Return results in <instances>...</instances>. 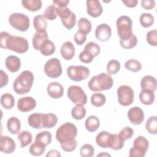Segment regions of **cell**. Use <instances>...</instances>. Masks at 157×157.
<instances>
[{
	"label": "cell",
	"instance_id": "obj_44",
	"mask_svg": "<svg viewBox=\"0 0 157 157\" xmlns=\"http://www.w3.org/2000/svg\"><path fill=\"white\" fill-rule=\"evenodd\" d=\"M107 71L110 74H116L120 69V63L116 59H112L107 64Z\"/></svg>",
	"mask_w": 157,
	"mask_h": 157
},
{
	"label": "cell",
	"instance_id": "obj_58",
	"mask_svg": "<svg viewBox=\"0 0 157 157\" xmlns=\"http://www.w3.org/2000/svg\"><path fill=\"white\" fill-rule=\"evenodd\" d=\"M46 157H60L61 153L56 150H50L45 155Z\"/></svg>",
	"mask_w": 157,
	"mask_h": 157
},
{
	"label": "cell",
	"instance_id": "obj_48",
	"mask_svg": "<svg viewBox=\"0 0 157 157\" xmlns=\"http://www.w3.org/2000/svg\"><path fill=\"white\" fill-rule=\"evenodd\" d=\"M124 141H123L121 139V137L119 136L118 134H113V141H112V144L110 148L114 150H121L124 146Z\"/></svg>",
	"mask_w": 157,
	"mask_h": 157
},
{
	"label": "cell",
	"instance_id": "obj_24",
	"mask_svg": "<svg viewBox=\"0 0 157 157\" xmlns=\"http://www.w3.org/2000/svg\"><path fill=\"white\" fill-rule=\"evenodd\" d=\"M33 25L36 32L46 31L47 21L44 15L40 14L35 16L33 18Z\"/></svg>",
	"mask_w": 157,
	"mask_h": 157
},
{
	"label": "cell",
	"instance_id": "obj_30",
	"mask_svg": "<svg viewBox=\"0 0 157 157\" xmlns=\"http://www.w3.org/2000/svg\"><path fill=\"white\" fill-rule=\"evenodd\" d=\"M56 50L55 45L49 39L45 40L40 48V53L44 56H50L53 55Z\"/></svg>",
	"mask_w": 157,
	"mask_h": 157
},
{
	"label": "cell",
	"instance_id": "obj_21",
	"mask_svg": "<svg viewBox=\"0 0 157 157\" xmlns=\"http://www.w3.org/2000/svg\"><path fill=\"white\" fill-rule=\"evenodd\" d=\"M140 87L142 90H149L155 92L157 87L156 78L150 75L144 76L140 80Z\"/></svg>",
	"mask_w": 157,
	"mask_h": 157
},
{
	"label": "cell",
	"instance_id": "obj_33",
	"mask_svg": "<svg viewBox=\"0 0 157 157\" xmlns=\"http://www.w3.org/2000/svg\"><path fill=\"white\" fill-rule=\"evenodd\" d=\"M18 139L20 141V147L23 148L31 143L33 140V136L30 132L28 131H23L18 134Z\"/></svg>",
	"mask_w": 157,
	"mask_h": 157
},
{
	"label": "cell",
	"instance_id": "obj_4",
	"mask_svg": "<svg viewBox=\"0 0 157 157\" xmlns=\"http://www.w3.org/2000/svg\"><path fill=\"white\" fill-rule=\"evenodd\" d=\"M77 134V129L76 126L71 122H66L57 129L56 139L61 144L75 139Z\"/></svg>",
	"mask_w": 157,
	"mask_h": 157
},
{
	"label": "cell",
	"instance_id": "obj_15",
	"mask_svg": "<svg viewBox=\"0 0 157 157\" xmlns=\"http://www.w3.org/2000/svg\"><path fill=\"white\" fill-rule=\"evenodd\" d=\"M113 138V134L109 132L102 131L97 134L96 142L101 148H110Z\"/></svg>",
	"mask_w": 157,
	"mask_h": 157
},
{
	"label": "cell",
	"instance_id": "obj_7",
	"mask_svg": "<svg viewBox=\"0 0 157 157\" xmlns=\"http://www.w3.org/2000/svg\"><path fill=\"white\" fill-rule=\"evenodd\" d=\"M149 147L148 140L142 136L136 137L133 142V146L129 150V156L130 157H144Z\"/></svg>",
	"mask_w": 157,
	"mask_h": 157
},
{
	"label": "cell",
	"instance_id": "obj_27",
	"mask_svg": "<svg viewBox=\"0 0 157 157\" xmlns=\"http://www.w3.org/2000/svg\"><path fill=\"white\" fill-rule=\"evenodd\" d=\"M58 122L57 116L53 113L43 114V128H52L55 126Z\"/></svg>",
	"mask_w": 157,
	"mask_h": 157
},
{
	"label": "cell",
	"instance_id": "obj_8",
	"mask_svg": "<svg viewBox=\"0 0 157 157\" xmlns=\"http://www.w3.org/2000/svg\"><path fill=\"white\" fill-rule=\"evenodd\" d=\"M67 94L69 99L77 105H84L87 102V96L79 86H71L67 89Z\"/></svg>",
	"mask_w": 157,
	"mask_h": 157
},
{
	"label": "cell",
	"instance_id": "obj_50",
	"mask_svg": "<svg viewBox=\"0 0 157 157\" xmlns=\"http://www.w3.org/2000/svg\"><path fill=\"white\" fill-rule=\"evenodd\" d=\"M61 147L66 152H71L75 150L77 146V141L75 139L60 144Z\"/></svg>",
	"mask_w": 157,
	"mask_h": 157
},
{
	"label": "cell",
	"instance_id": "obj_29",
	"mask_svg": "<svg viewBox=\"0 0 157 157\" xmlns=\"http://www.w3.org/2000/svg\"><path fill=\"white\" fill-rule=\"evenodd\" d=\"M21 4L23 7L31 12H36L42 7V1L40 0H23Z\"/></svg>",
	"mask_w": 157,
	"mask_h": 157
},
{
	"label": "cell",
	"instance_id": "obj_16",
	"mask_svg": "<svg viewBox=\"0 0 157 157\" xmlns=\"http://www.w3.org/2000/svg\"><path fill=\"white\" fill-rule=\"evenodd\" d=\"M16 148V144L13 139L7 136L1 135L0 150L6 154L12 153Z\"/></svg>",
	"mask_w": 157,
	"mask_h": 157
},
{
	"label": "cell",
	"instance_id": "obj_2",
	"mask_svg": "<svg viewBox=\"0 0 157 157\" xmlns=\"http://www.w3.org/2000/svg\"><path fill=\"white\" fill-rule=\"evenodd\" d=\"M34 79V75L31 71L28 70L23 71L13 82V88L15 93L24 94L29 92Z\"/></svg>",
	"mask_w": 157,
	"mask_h": 157
},
{
	"label": "cell",
	"instance_id": "obj_55",
	"mask_svg": "<svg viewBox=\"0 0 157 157\" xmlns=\"http://www.w3.org/2000/svg\"><path fill=\"white\" fill-rule=\"evenodd\" d=\"M0 75H1L0 88H2L7 85L8 81H9V77L7 74L3 70H1Z\"/></svg>",
	"mask_w": 157,
	"mask_h": 157
},
{
	"label": "cell",
	"instance_id": "obj_5",
	"mask_svg": "<svg viewBox=\"0 0 157 157\" xmlns=\"http://www.w3.org/2000/svg\"><path fill=\"white\" fill-rule=\"evenodd\" d=\"M117 34L121 40L129 39L132 34V22L131 18L126 15L120 16L116 21Z\"/></svg>",
	"mask_w": 157,
	"mask_h": 157
},
{
	"label": "cell",
	"instance_id": "obj_23",
	"mask_svg": "<svg viewBox=\"0 0 157 157\" xmlns=\"http://www.w3.org/2000/svg\"><path fill=\"white\" fill-rule=\"evenodd\" d=\"M48 39L47 31L36 32L33 37V47L36 50H40V48L43 43Z\"/></svg>",
	"mask_w": 157,
	"mask_h": 157
},
{
	"label": "cell",
	"instance_id": "obj_56",
	"mask_svg": "<svg viewBox=\"0 0 157 157\" xmlns=\"http://www.w3.org/2000/svg\"><path fill=\"white\" fill-rule=\"evenodd\" d=\"M53 2L54 4L56 5L58 7H66L69 3V1L68 0H55L53 1Z\"/></svg>",
	"mask_w": 157,
	"mask_h": 157
},
{
	"label": "cell",
	"instance_id": "obj_47",
	"mask_svg": "<svg viewBox=\"0 0 157 157\" xmlns=\"http://www.w3.org/2000/svg\"><path fill=\"white\" fill-rule=\"evenodd\" d=\"M118 135L123 141H125L130 139L133 136L134 130L129 126H126L120 131Z\"/></svg>",
	"mask_w": 157,
	"mask_h": 157
},
{
	"label": "cell",
	"instance_id": "obj_9",
	"mask_svg": "<svg viewBox=\"0 0 157 157\" xmlns=\"http://www.w3.org/2000/svg\"><path fill=\"white\" fill-rule=\"evenodd\" d=\"M67 75L71 80L80 82L88 77L90 70L83 66H70L67 68Z\"/></svg>",
	"mask_w": 157,
	"mask_h": 157
},
{
	"label": "cell",
	"instance_id": "obj_12",
	"mask_svg": "<svg viewBox=\"0 0 157 157\" xmlns=\"http://www.w3.org/2000/svg\"><path fill=\"white\" fill-rule=\"evenodd\" d=\"M36 106V101L31 96L22 97L18 100L17 108L21 112L33 110Z\"/></svg>",
	"mask_w": 157,
	"mask_h": 157
},
{
	"label": "cell",
	"instance_id": "obj_32",
	"mask_svg": "<svg viewBox=\"0 0 157 157\" xmlns=\"http://www.w3.org/2000/svg\"><path fill=\"white\" fill-rule=\"evenodd\" d=\"M52 134L48 131H44L38 133L35 138V142L47 146L52 142Z\"/></svg>",
	"mask_w": 157,
	"mask_h": 157
},
{
	"label": "cell",
	"instance_id": "obj_6",
	"mask_svg": "<svg viewBox=\"0 0 157 157\" xmlns=\"http://www.w3.org/2000/svg\"><path fill=\"white\" fill-rule=\"evenodd\" d=\"M10 25L15 29L25 32L26 31L30 25L29 17L21 13H13L9 17Z\"/></svg>",
	"mask_w": 157,
	"mask_h": 157
},
{
	"label": "cell",
	"instance_id": "obj_28",
	"mask_svg": "<svg viewBox=\"0 0 157 157\" xmlns=\"http://www.w3.org/2000/svg\"><path fill=\"white\" fill-rule=\"evenodd\" d=\"M85 125L88 131L94 132L99 128L100 121L97 117L94 115H91L86 119Z\"/></svg>",
	"mask_w": 157,
	"mask_h": 157
},
{
	"label": "cell",
	"instance_id": "obj_20",
	"mask_svg": "<svg viewBox=\"0 0 157 157\" xmlns=\"http://www.w3.org/2000/svg\"><path fill=\"white\" fill-rule=\"evenodd\" d=\"M6 67L9 71L14 73L19 71L21 67L20 59L14 55L8 56L5 61Z\"/></svg>",
	"mask_w": 157,
	"mask_h": 157
},
{
	"label": "cell",
	"instance_id": "obj_59",
	"mask_svg": "<svg viewBox=\"0 0 157 157\" xmlns=\"http://www.w3.org/2000/svg\"><path fill=\"white\" fill-rule=\"evenodd\" d=\"M97 156H111V155L107 153H101L97 155Z\"/></svg>",
	"mask_w": 157,
	"mask_h": 157
},
{
	"label": "cell",
	"instance_id": "obj_22",
	"mask_svg": "<svg viewBox=\"0 0 157 157\" xmlns=\"http://www.w3.org/2000/svg\"><path fill=\"white\" fill-rule=\"evenodd\" d=\"M43 114L42 113H34L30 115L28 118V124L34 129L43 128Z\"/></svg>",
	"mask_w": 157,
	"mask_h": 157
},
{
	"label": "cell",
	"instance_id": "obj_42",
	"mask_svg": "<svg viewBox=\"0 0 157 157\" xmlns=\"http://www.w3.org/2000/svg\"><path fill=\"white\" fill-rule=\"evenodd\" d=\"M84 50L88 51L90 53H91L94 57H96L99 55L101 52L100 46L94 42H88L85 47Z\"/></svg>",
	"mask_w": 157,
	"mask_h": 157
},
{
	"label": "cell",
	"instance_id": "obj_19",
	"mask_svg": "<svg viewBox=\"0 0 157 157\" xmlns=\"http://www.w3.org/2000/svg\"><path fill=\"white\" fill-rule=\"evenodd\" d=\"M60 53L65 60H70L75 55V47L70 41H66L63 44L60 48Z\"/></svg>",
	"mask_w": 157,
	"mask_h": 157
},
{
	"label": "cell",
	"instance_id": "obj_38",
	"mask_svg": "<svg viewBox=\"0 0 157 157\" xmlns=\"http://www.w3.org/2000/svg\"><path fill=\"white\" fill-rule=\"evenodd\" d=\"M140 23L144 28H149L154 23L155 18L153 15L150 13H144L139 18Z\"/></svg>",
	"mask_w": 157,
	"mask_h": 157
},
{
	"label": "cell",
	"instance_id": "obj_51",
	"mask_svg": "<svg viewBox=\"0 0 157 157\" xmlns=\"http://www.w3.org/2000/svg\"><path fill=\"white\" fill-rule=\"evenodd\" d=\"M57 15L59 17L61 20H64L67 18L72 13L71 9L67 7H56Z\"/></svg>",
	"mask_w": 157,
	"mask_h": 157
},
{
	"label": "cell",
	"instance_id": "obj_53",
	"mask_svg": "<svg viewBox=\"0 0 157 157\" xmlns=\"http://www.w3.org/2000/svg\"><path fill=\"white\" fill-rule=\"evenodd\" d=\"M74 39L75 42L78 45H82L85 42V41L86 40V35L78 30L75 34Z\"/></svg>",
	"mask_w": 157,
	"mask_h": 157
},
{
	"label": "cell",
	"instance_id": "obj_54",
	"mask_svg": "<svg viewBox=\"0 0 157 157\" xmlns=\"http://www.w3.org/2000/svg\"><path fill=\"white\" fill-rule=\"evenodd\" d=\"M141 7L145 10H151L155 7V1L154 0H142L141 1Z\"/></svg>",
	"mask_w": 157,
	"mask_h": 157
},
{
	"label": "cell",
	"instance_id": "obj_46",
	"mask_svg": "<svg viewBox=\"0 0 157 157\" xmlns=\"http://www.w3.org/2000/svg\"><path fill=\"white\" fill-rule=\"evenodd\" d=\"M63 26L67 29H71L76 23V15L72 12L70 16L64 20H61Z\"/></svg>",
	"mask_w": 157,
	"mask_h": 157
},
{
	"label": "cell",
	"instance_id": "obj_10",
	"mask_svg": "<svg viewBox=\"0 0 157 157\" xmlns=\"http://www.w3.org/2000/svg\"><path fill=\"white\" fill-rule=\"evenodd\" d=\"M44 70L46 75L52 78L59 77L63 72L61 62L56 58L48 59L44 65Z\"/></svg>",
	"mask_w": 157,
	"mask_h": 157
},
{
	"label": "cell",
	"instance_id": "obj_18",
	"mask_svg": "<svg viewBox=\"0 0 157 157\" xmlns=\"http://www.w3.org/2000/svg\"><path fill=\"white\" fill-rule=\"evenodd\" d=\"M48 94L53 99H58L64 94V88L58 82H53L49 83L47 88Z\"/></svg>",
	"mask_w": 157,
	"mask_h": 157
},
{
	"label": "cell",
	"instance_id": "obj_17",
	"mask_svg": "<svg viewBox=\"0 0 157 157\" xmlns=\"http://www.w3.org/2000/svg\"><path fill=\"white\" fill-rule=\"evenodd\" d=\"M86 12L88 14L93 18L99 17L103 11V8L98 0H87L86 2Z\"/></svg>",
	"mask_w": 157,
	"mask_h": 157
},
{
	"label": "cell",
	"instance_id": "obj_52",
	"mask_svg": "<svg viewBox=\"0 0 157 157\" xmlns=\"http://www.w3.org/2000/svg\"><path fill=\"white\" fill-rule=\"evenodd\" d=\"M78 57L80 61L83 63H90L93 60L94 58L91 53L85 50H83L80 52Z\"/></svg>",
	"mask_w": 157,
	"mask_h": 157
},
{
	"label": "cell",
	"instance_id": "obj_14",
	"mask_svg": "<svg viewBox=\"0 0 157 157\" xmlns=\"http://www.w3.org/2000/svg\"><path fill=\"white\" fill-rule=\"evenodd\" d=\"M112 34V29L106 23L98 25L95 30V37L101 42H106L109 40Z\"/></svg>",
	"mask_w": 157,
	"mask_h": 157
},
{
	"label": "cell",
	"instance_id": "obj_37",
	"mask_svg": "<svg viewBox=\"0 0 157 157\" xmlns=\"http://www.w3.org/2000/svg\"><path fill=\"white\" fill-rule=\"evenodd\" d=\"M145 128L148 132L156 135L157 134V117L151 116L149 117L146 122Z\"/></svg>",
	"mask_w": 157,
	"mask_h": 157
},
{
	"label": "cell",
	"instance_id": "obj_26",
	"mask_svg": "<svg viewBox=\"0 0 157 157\" xmlns=\"http://www.w3.org/2000/svg\"><path fill=\"white\" fill-rule=\"evenodd\" d=\"M8 131L12 134H17L21 129V123L18 118L15 117H10L7 122Z\"/></svg>",
	"mask_w": 157,
	"mask_h": 157
},
{
	"label": "cell",
	"instance_id": "obj_43",
	"mask_svg": "<svg viewBox=\"0 0 157 157\" xmlns=\"http://www.w3.org/2000/svg\"><path fill=\"white\" fill-rule=\"evenodd\" d=\"M44 16L45 18L50 21L55 20L58 16L56 13V7L54 4H51L48 6L44 12Z\"/></svg>",
	"mask_w": 157,
	"mask_h": 157
},
{
	"label": "cell",
	"instance_id": "obj_36",
	"mask_svg": "<svg viewBox=\"0 0 157 157\" xmlns=\"http://www.w3.org/2000/svg\"><path fill=\"white\" fill-rule=\"evenodd\" d=\"M86 113V109L83 105H75L72 109L71 115L76 120L83 119Z\"/></svg>",
	"mask_w": 157,
	"mask_h": 157
},
{
	"label": "cell",
	"instance_id": "obj_34",
	"mask_svg": "<svg viewBox=\"0 0 157 157\" xmlns=\"http://www.w3.org/2000/svg\"><path fill=\"white\" fill-rule=\"evenodd\" d=\"M78 28L79 31L84 33L85 34H88L90 33L92 28L91 21L88 20L86 18L82 17L80 18L77 22Z\"/></svg>",
	"mask_w": 157,
	"mask_h": 157
},
{
	"label": "cell",
	"instance_id": "obj_3",
	"mask_svg": "<svg viewBox=\"0 0 157 157\" xmlns=\"http://www.w3.org/2000/svg\"><path fill=\"white\" fill-rule=\"evenodd\" d=\"M113 84L112 77L109 74L102 72L91 77L88 83V86L93 91H101L110 90Z\"/></svg>",
	"mask_w": 157,
	"mask_h": 157
},
{
	"label": "cell",
	"instance_id": "obj_39",
	"mask_svg": "<svg viewBox=\"0 0 157 157\" xmlns=\"http://www.w3.org/2000/svg\"><path fill=\"white\" fill-rule=\"evenodd\" d=\"M106 101V98L104 94L100 93H96L91 96V102L95 107L102 106Z\"/></svg>",
	"mask_w": 157,
	"mask_h": 157
},
{
	"label": "cell",
	"instance_id": "obj_11",
	"mask_svg": "<svg viewBox=\"0 0 157 157\" xmlns=\"http://www.w3.org/2000/svg\"><path fill=\"white\" fill-rule=\"evenodd\" d=\"M117 96L118 102L123 106L130 105L134 102V91L128 85L120 86L117 90Z\"/></svg>",
	"mask_w": 157,
	"mask_h": 157
},
{
	"label": "cell",
	"instance_id": "obj_35",
	"mask_svg": "<svg viewBox=\"0 0 157 157\" xmlns=\"http://www.w3.org/2000/svg\"><path fill=\"white\" fill-rule=\"evenodd\" d=\"M45 147L46 146L44 145L37 142H34L29 147V151L33 156H39L42 155L45 152Z\"/></svg>",
	"mask_w": 157,
	"mask_h": 157
},
{
	"label": "cell",
	"instance_id": "obj_25",
	"mask_svg": "<svg viewBox=\"0 0 157 157\" xmlns=\"http://www.w3.org/2000/svg\"><path fill=\"white\" fill-rule=\"evenodd\" d=\"M139 100L142 104L147 105L152 104L155 101V93L153 91L142 90L139 93Z\"/></svg>",
	"mask_w": 157,
	"mask_h": 157
},
{
	"label": "cell",
	"instance_id": "obj_40",
	"mask_svg": "<svg viewBox=\"0 0 157 157\" xmlns=\"http://www.w3.org/2000/svg\"><path fill=\"white\" fill-rule=\"evenodd\" d=\"M124 67L126 69H128L131 72H137L141 70L142 64L139 61H137L136 59H129L125 62Z\"/></svg>",
	"mask_w": 157,
	"mask_h": 157
},
{
	"label": "cell",
	"instance_id": "obj_57",
	"mask_svg": "<svg viewBox=\"0 0 157 157\" xmlns=\"http://www.w3.org/2000/svg\"><path fill=\"white\" fill-rule=\"evenodd\" d=\"M122 2L126 7H128L130 8L135 7L138 3V1L137 0H128V1H123Z\"/></svg>",
	"mask_w": 157,
	"mask_h": 157
},
{
	"label": "cell",
	"instance_id": "obj_41",
	"mask_svg": "<svg viewBox=\"0 0 157 157\" xmlns=\"http://www.w3.org/2000/svg\"><path fill=\"white\" fill-rule=\"evenodd\" d=\"M120 44L121 47L124 49H131L136 46L137 44V38L134 34H132V36L127 40L120 39Z\"/></svg>",
	"mask_w": 157,
	"mask_h": 157
},
{
	"label": "cell",
	"instance_id": "obj_45",
	"mask_svg": "<svg viewBox=\"0 0 157 157\" xmlns=\"http://www.w3.org/2000/svg\"><path fill=\"white\" fill-rule=\"evenodd\" d=\"M80 154L83 157H91L94 154V148L91 144H85L81 147Z\"/></svg>",
	"mask_w": 157,
	"mask_h": 157
},
{
	"label": "cell",
	"instance_id": "obj_49",
	"mask_svg": "<svg viewBox=\"0 0 157 157\" xmlns=\"http://www.w3.org/2000/svg\"><path fill=\"white\" fill-rule=\"evenodd\" d=\"M146 39L150 45L156 47L157 45V31L156 29L149 31L147 34Z\"/></svg>",
	"mask_w": 157,
	"mask_h": 157
},
{
	"label": "cell",
	"instance_id": "obj_31",
	"mask_svg": "<svg viewBox=\"0 0 157 157\" xmlns=\"http://www.w3.org/2000/svg\"><path fill=\"white\" fill-rule=\"evenodd\" d=\"M1 104L6 109H10L15 105V98L13 96L9 93H4L1 97Z\"/></svg>",
	"mask_w": 157,
	"mask_h": 157
},
{
	"label": "cell",
	"instance_id": "obj_13",
	"mask_svg": "<svg viewBox=\"0 0 157 157\" xmlns=\"http://www.w3.org/2000/svg\"><path fill=\"white\" fill-rule=\"evenodd\" d=\"M144 113L139 107H133L128 112V118L134 125L140 124L144 120Z\"/></svg>",
	"mask_w": 157,
	"mask_h": 157
},
{
	"label": "cell",
	"instance_id": "obj_1",
	"mask_svg": "<svg viewBox=\"0 0 157 157\" xmlns=\"http://www.w3.org/2000/svg\"><path fill=\"white\" fill-rule=\"evenodd\" d=\"M0 45L4 49H9L18 53H24L29 48L28 40L21 36H12L9 33L2 31L0 34Z\"/></svg>",
	"mask_w": 157,
	"mask_h": 157
}]
</instances>
